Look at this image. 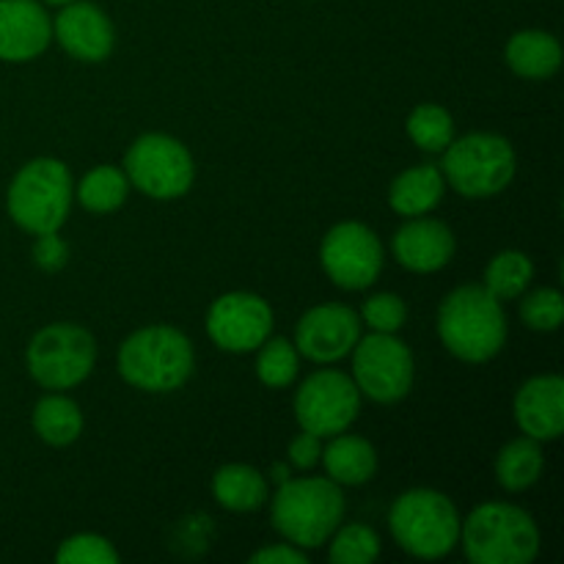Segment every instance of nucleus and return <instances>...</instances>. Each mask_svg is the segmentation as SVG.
Wrapping results in <instances>:
<instances>
[{"instance_id":"obj_29","label":"nucleus","mask_w":564,"mask_h":564,"mask_svg":"<svg viewBox=\"0 0 564 564\" xmlns=\"http://www.w3.org/2000/svg\"><path fill=\"white\" fill-rule=\"evenodd\" d=\"M330 562L334 564H372L380 556V538L364 523H350L330 534Z\"/></svg>"},{"instance_id":"obj_30","label":"nucleus","mask_w":564,"mask_h":564,"mask_svg":"<svg viewBox=\"0 0 564 564\" xmlns=\"http://www.w3.org/2000/svg\"><path fill=\"white\" fill-rule=\"evenodd\" d=\"M521 319L532 330H556L564 319V297L560 290H538L523 297Z\"/></svg>"},{"instance_id":"obj_8","label":"nucleus","mask_w":564,"mask_h":564,"mask_svg":"<svg viewBox=\"0 0 564 564\" xmlns=\"http://www.w3.org/2000/svg\"><path fill=\"white\" fill-rule=\"evenodd\" d=\"M28 372L39 386L64 391L83 383L97 361L94 336L80 325L53 323L39 330L25 352Z\"/></svg>"},{"instance_id":"obj_25","label":"nucleus","mask_w":564,"mask_h":564,"mask_svg":"<svg viewBox=\"0 0 564 564\" xmlns=\"http://www.w3.org/2000/svg\"><path fill=\"white\" fill-rule=\"evenodd\" d=\"M127 193H130V180L116 165H97L83 176L80 187H77V198L83 207L97 215L116 213L127 202Z\"/></svg>"},{"instance_id":"obj_27","label":"nucleus","mask_w":564,"mask_h":564,"mask_svg":"<svg viewBox=\"0 0 564 564\" xmlns=\"http://www.w3.org/2000/svg\"><path fill=\"white\" fill-rule=\"evenodd\" d=\"M408 135L422 152H444L455 141V119L441 105L424 102L408 116Z\"/></svg>"},{"instance_id":"obj_37","label":"nucleus","mask_w":564,"mask_h":564,"mask_svg":"<svg viewBox=\"0 0 564 564\" xmlns=\"http://www.w3.org/2000/svg\"><path fill=\"white\" fill-rule=\"evenodd\" d=\"M44 3H50V6H66V3H75V0H44Z\"/></svg>"},{"instance_id":"obj_3","label":"nucleus","mask_w":564,"mask_h":564,"mask_svg":"<svg viewBox=\"0 0 564 564\" xmlns=\"http://www.w3.org/2000/svg\"><path fill=\"white\" fill-rule=\"evenodd\" d=\"M193 345L171 325H149L135 330L119 347V375L135 389L165 394L187 383L193 375Z\"/></svg>"},{"instance_id":"obj_5","label":"nucleus","mask_w":564,"mask_h":564,"mask_svg":"<svg viewBox=\"0 0 564 564\" xmlns=\"http://www.w3.org/2000/svg\"><path fill=\"white\" fill-rule=\"evenodd\" d=\"M72 176L61 160L36 158L22 165L6 193L11 220L28 235H50L64 226L72 207Z\"/></svg>"},{"instance_id":"obj_24","label":"nucleus","mask_w":564,"mask_h":564,"mask_svg":"<svg viewBox=\"0 0 564 564\" xmlns=\"http://www.w3.org/2000/svg\"><path fill=\"white\" fill-rule=\"evenodd\" d=\"M543 449H540V441L534 438H516L499 452L496 457V479L505 490H527L532 488L534 482L543 474Z\"/></svg>"},{"instance_id":"obj_18","label":"nucleus","mask_w":564,"mask_h":564,"mask_svg":"<svg viewBox=\"0 0 564 564\" xmlns=\"http://www.w3.org/2000/svg\"><path fill=\"white\" fill-rule=\"evenodd\" d=\"M394 257L397 262L413 273H435L446 268L455 257V235L444 220L435 218H411V224L402 226L394 235Z\"/></svg>"},{"instance_id":"obj_20","label":"nucleus","mask_w":564,"mask_h":564,"mask_svg":"<svg viewBox=\"0 0 564 564\" xmlns=\"http://www.w3.org/2000/svg\"><path fill=\"white\" fill-rule=\"evenodd\" d=\"M507 64L527 80H549L562 66V44L545 31H518L507 42Z\"/></svg>"},{"instance_id":"obj_16","label":"nucleus","mask_w":564,"mask_h":564,"mask_svg":"<svg viewBox=\"0 0 564 564\" xmlns=\"http://www.w3.org/2000/svg\"><path fill=\"white\" fill-rule=\"evenodd\" d=\"M53 20L36 0H0V61L22 64L47 50Z\"/></svg>"},{"instance_id":"obj_1","label":"nucleus","mask_w":564,"mask_h":564,"mask_svg":"<svg viewBox=\"0 0 564 564\" xmlns=\"http://www.w3.org/2000/svg\"><path fill=\"white\" fill-rule=\"evenodd\" d=\"M438 334L446 350L460 361H490L499 356L507 341V317L501 301H496L485 286H457L438 308Z\"/></svg>"},{"instance_id":"obj_23","label":"nucleus","mask_w":564,"mask_h":564,"mask_svg":"<svg viewBox=\"0 0 564 564\" xmlns=\"http://www.w3.org/2000/svg\"><path fill=\"white\" fill-rule=\"evenodd\" d=\"M33 430L50 446H69L83 433V413L69 397H42L33 408Z\"/></svg>"},{"instance_id":"obj_33","label":"nucleus","mask_w":564,"mask_h":564,"mask_svg":"<svg viewBox=\"0 0 564 564\" xmlns=\"http://www.w3.org/2000/svg\"><path fill=\"white\" fill-rule=\"evenodd\" d=\"M69 259V246L58 237V231H50V235H36V242H33V262L42 270L53 273V270H61Z\"/></svg>"},{"instance_id":"obj_9","label":"nucleus","mask_w":564,"mask_h":564,"mask_svg":"<svg viewBox=\"0 0 564 564\" xmlns=\"http://www.w3.org/2000/svg\"><path fill=\"white\" fill-rule=\"evenodd\" d=\"M124 174L130 185L147 196L171 202L191 191L196 180V165H193L191 152L176 138L149 132L138 138L127 152Z\"/></svg>"},{"instance_id":"obj_36","label":"nucleus","mask_w":564,"mask_h":564,"mask_svg":"<svg viewBox=\"0 0 564 564\" xmlns=\"http://www.w3.org/2000/svg\"><path fill=\"white\" fill-rule=\"evenodd\" d=\"M273 479L281 485V482H286V479H290V474H286L284 466H275L273 468Z\"/></svg>"},{"instance_id":"obj_10","label":"nucleus","mask_w":564,"mask_h":564,"mask_svg":"<svg viewBox=\"0 0 564 564\" xmlns=\"http://www.w3.org/2000/svg\"><path fill=\"white\" fill-rule=\"evenodd\" d=\"M352 380L358 391L380 405H391L411 394L413 356L394 334L364 336L352 347Z\"/></svg>"},{"instance_id":"obj_34","label":"nucleus","mask_w":564,"mask_h":564,"mask_svg":"<svg viewBox=\"0 0 564 564\" xmlns=\"http://www.w3.org/2000/svg\"><path fill=\"white\" fill-rule=\"evenodd\" d=\"M319 435L314 433H306L303 430L297 438H292L290 444V463L295 468H314L319 463V457H323V444H319Z\"/></svg>"},{"instance_id":"obj_6","label":"nucleus","mask_w":564,"mask_h":564,"mask_svg":"<svg viewBox=\"0 0 564 564\" xmlns=\"http://www.w3.org/2000/svg\"><path fill=\"white\" fill-rule=\"evenodd\" d=\"M391 534L416 560H444L460 543V516L449 496L416 488L402 494L389 512Z\"/></svg>"},{"instance_id":"obj_19","label":"nucleus","mask_w":564,"mask_h":564,"mask_svg":"<svg viewBox=\"0 0 564 564\" xmlns=\"http://www.w3.org/2000/svg\"><path fill=\"white\" fill-rule=\"evenodd\" d=\"M444 187L446 180L438 165H416V169L402 171L391 182L389 204L402 218H419V215H427L430 209L438 207V202L444 198Z\"/></svg>"},{"instance_id":"obj_14","label":"nucleus","mask_w":564,"mask_h":564,"mask_svg":"<svg viewBox=\"0 0 564 564\" xmlns=\"http://www.w3.org/2000/svg\"><path fill=\"white\" fill-rule=\"evenodd\" d=\"M361 339V317L341 303H323L301 317L295 347L314 364H336Z\"/></svg>"},{"instance_id":"obj_28","label":"nucleus","mask_w":564,"mask_h":564,"mask_svg":"<svg viewBox=\"0 0 564 564\" xmlns=\"http://www.w3.org/2000/svg\"><path fill=\"white\" fill-rule=\"evenodd\" d=\"M297 347L292 341L281 339H264L259 345V356H257V375L268 389H286L290 383H295L297 378Z\"/></svg>"},{"instance_id":"obj_31","label":"nucleus","mask_w":564,"mask_h":564,"mask_svg":"<svg viewBox=\"0 0 564 564\" xmlns=\"http://www.w3.org/2000/svg\"><path fill=\"white\" fill-rule=\"evenodd\" d=\"M55 562L61 564H116L119 554L113 545L99 534H75L64 540V545L55 554Z\"/></svg>"},{"instance_id":"obj_15","label":"nucleus","mask_w":564,"mask_h":564,"mask_svg":"<svg viewBox=\"0 0 564 564\" xmlns=\"http://www.w3.org/2000/svg\"><path fill=\"white\" fill-rule=\"evenodd\" d=\"M53 36L72 58L86 61V64L108 58L116 42L113 22L99 6L88 3V0L61 6L58 17L53 20Z\"/></svg>"},{"instance_id":"obj_21","label":"nucleus","mask_w":564,"mask_h":564,"mask_svg":"<svg viewBox=\"0 0 564 564\" xmlns=\"http://www.w3.org/2000/svg\"><path fill=\"white\" fill-rule=\"evenodd\" d=\"M319 460L325 463L328 479H334L336 485H350V488L369 482L378 471L375 446L367 438H358V435H334V441H330Z\"/></svg>"},{"instance_id":"obj_7","label":"nucleus","mask_w":564,"mask_h":564,"mask_svg":"<svg viewBox=\"0 0 564 564\" xmlns=\"http://www.w3.org/2000/svg\"><path fill=\"white\" fill-rule=\"evenodd\" d=\"M516 149L494 132H471L444 149L441 174L466 198H488L516 180Z\"/></svg>"},{"instance_id":"obj_26","label":"nucleus","mask_w":564,"mask_h":564,"mask_svg":"<svg viewBox=\"0 0 564 564\" xmlns=\"http://www.w3.org/2000/svg\"><path fill=\"white\" fill-rule=\"evenodd\" d=\"M534 279V264L527 253L521 251H501L490 259L485 270V290L496 301H516L527 292V286Z\"/></svg>"},{"instance_id":"obj_22","label":"nucleus","mask_w":564,"mask_h":564,"mask_svg":"<svg viewBox=\"0 0 564 564\" xmlns=\"http://www.w3.org/2000/svg\"><path fill=\"white\" fill-rule=\"evenodd\" d=\"M213 494L224 510L253 512L268 501V482L257 468L229 463L215 474Z\"/></svg>"},{"instance_id":"obj_4","label":"nucleus","mask_w":564,"mask_h":564,"mask_svg":"<svg viewBox=\"0 0 564 564\" xmlns=\"http://www.w3.org/2000/svg\"><path fill=\"white\" fill-rule=\"evenodd\" d=\"M460 540L474 564H529L540 554V529L527 510L488 501L460 521Z\"/></svg>"},{"instance_id":"obj_2","label":"nucleus","mask_w":564,"mask_h":564,"mask_svg":"<svg viewBox=\"0 0 564 564\" xmlns=\"http://www.w3.org/2000/svg\"><path fill=\"white\" fill-rule=\"evenodd\" d=\"M345 518V499L334 479L301 477L286 479L273 496L270 521L273 529L297 549H319L339 529Z\"/></svg>"},{"instance_id":"obj_35","label":"nucleus","mask_w":564,"mask_h":564,"mask_svg":"<svg viewBox=\"0 0 564 564\" xmlns=\"http://www.w3.org/2000/svg\"><path fill=\"white\" fill-rule=\"evenodd\" d=\"M253 564H306L308 556L303 554V549L286 543V545H270V549L257 551L251 556Z\"/></svg>"},{"instance_id":"obj_17","label":"nucleus","mask_w":564,"mask_h":564,"mask_svg":"<svg viewBox=\"0 0 564 564\" xmlns=\"http://www.w3.org/2000/svg\"><path fill=\"white\" fill-rule=\"evenodd\" d=\"M512 413L523 435L540 441H556L564 433V380L560 375H540L518 389Z\"/></svg>"},{"instance_id":"obj_32","label":"nucleus","mask_w":564,"mask_h":564,"mask_svg":"<svg viewBox=\"0 0 564 564\" xmlns=\"http://www.w3.org/2000/svg\"><path fill=\"white\" fill-rule=\"evenodd\" d=\"M361 317L375 334H397L408 319V306L400 295L391 292H380L372 295L361 308Z\"/></svg>"},{"instance_id":"obj_13","label":"nucleus","mask_w":564,"mask_h":564,"mask_svg":"<svg viewBox=\"0 0 564 564\" xmlns=\"http://www.w3.org/2000/svg\"><path fill=\"white\" fill-rule=\"evenodd\" d=\"M270 330H273V308L253 292H226L207 312L209 339L226 352L259 350Z\"/></svg>"},{"instance_id":"obj_12","label":"nucleus","mask_w":564,"mask_h":564,"mask_svg":"<svg viewBox=\"0 0 564 564\" xmlns=\"http://www.w3.org/2000/svg\"><path fill=\"white\" fill-rule=\"evenodd\" d=\"M319 262L328 279L341 290H367L383 270V242L369 226L345 220L325 235Z\"/></svg>"},{"instance_id":"obj_11","label":"nucleus","mask_w":564,"mask_h":564,"mask_svg":"<svg viewBox=\"0 0 564 564\" xmlns=\"http://www.w3.org/2000/svg\"><path fill=\"white\" fill-rule=\"evenodd\" d=\"M361 411V391L356 380L347 378L336 369H319L312 378L303 380L295 394V419L301 430L319 435V438H334L347 433Z\"/></svg>"}]
</instances>
